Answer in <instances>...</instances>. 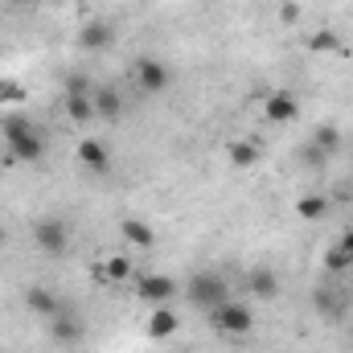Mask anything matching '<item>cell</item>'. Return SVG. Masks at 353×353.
I'll return each instance as SVG.
<instances>
[{"mask_svg":"<svg viewBox=\"0 0 353 353\" xmlns=\"http://www.w3.org/2000/svg\"><path fill=\"white\" fill-rule=\"evenodd\" d=\"M0 136H4L8 157L21 161V165H37V161L46 157V132H41L25 111H8V115L0 119Z\"/></svg>","mask_w":353,"mask_h":353,"instance_id":"6da1fadb","label":"cell"},{"mask_svg":"<svg viewBox=\"0 0 353 353\" xmlns=\"http://www.w3.org/2000/svg\"><path fill=\"white\" fill-rule=\"evenodd\" d=\"M185 300L193 304V308H201L205 316L218 308V304H226L230 300V283H226V275L222 271H193L189 279H185Z\"/></svg>","mask_w":353,"mask_h":353,"instance_id":"7a4b0ae2","label":"cell"},{"mask_svg":"<svg viewBox=\"0 0 353 353\" xmlns=\"http://www.w3.org/2000/svg\"><path fill=\"white\" fill-rule=\"evenodd\" d=\"M210 325H214V333H222V337H247V333L255 329V312H251L243 300H226V304H218V308L210 312Z\"/></svg>","mask_w":353,"mask_h":353,"instance_id":"3957f363","label":"cell"},{"mask_svg":"<svg viewBox=\"0 0 353 353\" xmlns=\"http://www.w3.org/2000/svg\"><path fill=\"white\" fill-rule=\"evenodd\" d=\"M136 296L148 308H157V304H173L181 296V288H176L173 275H165V271H144V275H136Z\"/></svg>","mask_w":353,"mask_h":353,"instance_id":"277c9868","label":"cell"},{"mask_svg":"<svg viewBox=\"0 0 353 353\" xmlns=\"http://www.w3.org/2000/svg\"><path fill=\"white\" fill-rule=\"evenodd\" d=\"M33 247L41 251V255H66V247H70V226L62 222V218H37L33 222Z\"/></svg>","mask_w":353,"mask_h":353,"instance_id":"5b68a950","label":"cell"},{"mask_svg":"<svg viewBox=\"0 0 353 353\" xmlns=\"http://www.w3.org/2000/svg\"><path fill=\"white\" fill-rule=\"evenodd\" d=\"M132 74H136V87L144 90V94H165V90L173 87V66L161 62V58H152V54L140 58Z\"/></svg>","mask_w":353,"mask_h":353,"instance_id":"8992f818","label":"cell"},{"mask_svg":"<svg viewBox=\"0 0 353 353\" xmlns=\"http://www.w3.org/2000/svg\"><path fill=\"white\" fill-rule=\"evenodd\" d=\"M115 37H119V29L107 17H90V21H83V29H79V50L83 54H103V50L115 46Z\"/></svg>","mask_w":353,"mask_h":353,"instance_id":"52a82bcc","label":"cell"},{"mask_svg":"<svg viewBox=\"0 0 353 353\" xmlns=\"http://www.w3.org/2000/svg\"><path fill=\"white\" fill-rule=\"evenodd\" d=\"M50 337H54V345H62V350H74V345H83V337H87V321L62 308V312L50 321Z\"/></svg>","mask_w":353,"mask_h":353,"instance_id":"ba28073f","label":"cell"},{"mask_svg":"<svg viewBox=\"0 0 353 353\" xmlns=\"http://www.w3.org/2000/svg\"><path fill=\"white\" fill-rule=\"evenodd\" d=\"M176 329H181V312H176L173 304H157V308H148V321H144L148 341H169V337H176Z\"/></svg>","mask_w":353,"mask_h":353,"instance_id":"9c48e42d","label":"cell"},{"mask_svg":"<svg viewBox=\"0 0 353 353\" xmlns=\"http://www.w3.org/2000/svg\"><path fill=\"white\" fill-rule=\"evenodd\" d=\"M263 115L271 123H292V119L300 115V99H296L292 90H271L263 99Z\"/></svg>","mask_w":353,"mask_h":353,"instance_id":"30bf717a","label":"cell"},{"mask_svg":"<svg viewBox=\"0 0 353 353\" xmlns=\"http://www.w3.org/2000/svg\"><path fill=\"white\" fill-rule=\"evenodd\" d=\"M79 165L90 169V173H107V169H111V148H107L103 140H94V136L79 140Z\"/></svg>","mask_w":353,"mask_h":353,"instance_id":"8fae6325","label":"cell"},{"mask_svg":"<svg viewBox=\"0 0 353 353\" xmlns=\"http://www.w3.org/2000/svg\"><path fill=\"white\" fill-rule=\"evenodd\" d=\"M25 308H29L33 316H41V321H54V316L62 312V300H58L50 288H41V283H37V288H29V292H25Z\"/></svg>","mask_w":353,"mask_h":353,"instance_id":"7c38bea8","label":"cell"},{"mask_svg":"<svg viewBox=\"0 0 353 353\" xmlns=\"http://www.w3.org/2000/svg\"><path fill=\"white\" fill-rule=\"evenodd\" d=\"M119 239H123L128 247H140V251H148V247L157 243V230H152L144 218H123V222H119Z\"/></svg>","mask_w":353,"mask_h":353,"instance_id":"4fadbf2b","label":"cell"},{"mask_svg":"<svg viewBox=\"0 0 353 353\" xmlns=\"http://www.w3.org/2000/svg\"><path fill=\"white\" fill-rule=\"evenodd\" d=\"M247 288H251L255 300H275V296L283 292V283H279V275H275L271 267H255V271L247 275Z\"/></svg>","mask_w":353,"mask_h":353,"instance_id":"5bb4252c","label":"cell"},{"mask_svg":"<svg viewBox=\"0 0 353 353\" xmlns=\"http://www.w3.org/2000/svg\"><path fill=\"white\" fill-rule=\"evenodd\" d=\"M90 99H94V119H119L123 115V94L115 87L90 90Z\"/></svg>","mask_w":353,"mask_h":353,"instance_id":"9a60e30c","label":"cell"},{"mask_svg":"<svg viewBox=\"0 0 353 353\" xmlns=\"http://www.w3.org/2000/svg\"><path fill=\"white\" fill-rule=\"evenodd\" d=\"M308 148H312L316 157H325V161H329V157H333V152L341 148V128H337V123H321V128L312 132Z\"/></svg>","mask_w":353,"mask_h":353,"instance_id":"2e32d148","label":"cell"},{"mask_svg":"<svg viewBox=\"0 0 353 353\" xmlns=\"http://www.w3.org/2000/svg\"><path fill=\"white\" fill-rule=\"evenodd\" d=\"M308 50L312 54H345V37L337 29H316V33H308Z\"/></svg>","mask_w":353,"mask_h":353,"instance_id":"e0dca14e","label":"cell"},{"mask_svg":"<svg viewBox=\"0 0 353 353\" xmlns=\"http://www.w3.org/2000/svg\"><path fill=\"white\" fill-rule=\"evenodd\" d=\"M226 157H230L234 169H255V165H259V144H255V140H234V144L226 148Z\"/></svg>","mask_w":353,"mask_h":353,"instance_id":"ac0fdd59","label":"cell"},{"mask_svg":"<svg viewBox=\"0 0 353 353\" xmlns=\"http://www.w3.org/2000/svg\"><path fill=\"white\" fill-rule=\"evenodd\" d=\"M99 279H111V283H123V279H136V271H132V259H128V255H111L107 263L99 267Z\"/></svg>","mask_w":353,"mask_h":353,"instance_id":"d6986e66","label":"cell"},{"mask_svg":"<svg viewBox=\"0 0 353 353\" xmlns=\"http://www.w3.org/2000/svg\"><path fill=\"white\" fill-rule=\"evenodd\" d=\"M296 214H300L304 222H321V218L329 214V201H325L321 193H304V197L296 201Z\"/></svg>","mask_w":353,"mask_h":353,"instance_id":"ffe728a7","label":"cell"},{"mask_svg":"<svg viewBox=\"0 0 353 353\" xmlns=\"http://www.w3.org/2000/svg\"><path fill=\"white\" fill-rule=\"evenodd\" d=\"M66 115L74 119V123H90L94 119V99L87 94H66Z\"/></svg>","mask_w":353,"mask_h":353,"instance_id":"44dd1931","label":"cell"},{"mask_svg":"<svg viewBox=\"0 0 353 353\" xmlns=\"http://www.w3.org/2000/svg\"><path fill=\"white\" fill-rule=\"evenodd\" d=\"M350 267H353V259L337 247V243H333V247H329V255H325V271H329V275H341V271H350Z\"/></svg>","mask_w":353,"mask_h":353,"instance_id":"7402d4cb","label":"cell"},{"mask_svg":"<svg viewBox=\"0 0 353 353\" xmlns=\"http://www.w3.org/2000/svg\"><path fill=\"white\" fill-rule=\"evenodd\" d=\"M0 103H25V87L21 83H8V79H0Z\"/></svg>","mask_w":353,"mask_h":353,"instance_id":"603a6c76","label":"cell"},{"mask_svg":"<svg viewBox=\"0 0 353 353\" xmlns=\"http://www.w3.org/2000/svg\"><path fill=\"white\" fill-rule=\"evenodd\" d=\"M337 247H341V251H345V255L353 259V230H345V234L337 239Z\"/></svg>","mask_w":353,"mask_h":353,"instance_id":"cb8c5ba5","label":"cell"},{"mask_svg":"<svg viewBox=\"0 0 353 353\" xmlns=\"http://www.w3.org/2000/svg\"><path fill=\"white\" fill-rule=\"evenodd\" d=\"M4 4H17V8H33V4H41V0H4Z\"/></svg>","mask_w":353,"mask_h":353,"instance_id":"d4e9b609","label":"cell"},{"mask_svg":"<svg viewBox=\"0 0 353 353\" xmlns=\"http://www.w3.org/2000/svg\"><path fill=\"white\" fill-rule=\"evenodd\" d=\"M4 243H8V234H4V226H0V247H4Z\"/></svg>","mask_w":353,"mask_h":353,"instance_id":"484cf974","label":"cell"},{"mask_svg":"<svg viewBox=\"0 0 353 353\" xmlns=\"http://www.w3.org/2000/svg\"><path fill=\"white\" fill-rule=\"evenodd\" d=\"M169 353H181V350H169Z\"/></svg>","mask_w":353,"mask_h":353,"instance_id":"4316f807","label":"cell"}]
</instances>
